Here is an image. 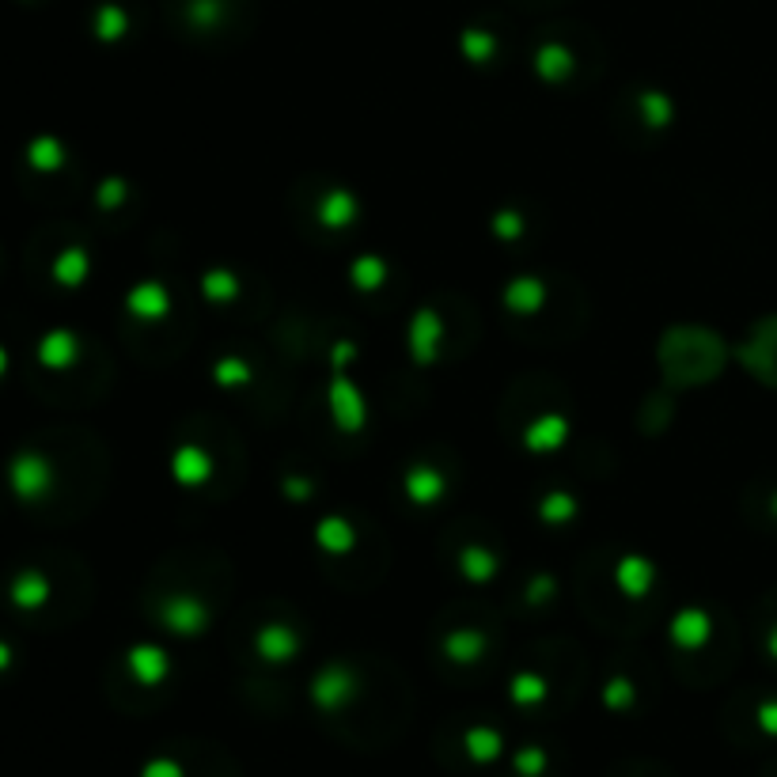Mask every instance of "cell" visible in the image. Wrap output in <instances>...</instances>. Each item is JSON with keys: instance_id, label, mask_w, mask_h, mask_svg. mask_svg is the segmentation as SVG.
Returning a JSON list of instances; mask_svg holds the SVG:
<instances>
[]
</instances>
